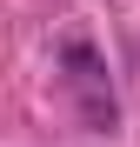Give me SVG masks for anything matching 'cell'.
I'll list each match as a JSON object with an SVG mask.
<instances>
[{"mask_svg": "<svg viewBox=\"0 0 140 147\" xmlns=\"http://www.w3.org/2000/svg\"><path fill=\"white\" fill-rule=\"evenodd\" d=\"M60 80H67V100H74L80 127L87 134H113L120 127V100H113V80H107V60L87 34H67L60 40Z\"/></svg>", "mask_w": 140, "mask_h": 147, "instance_id": "1", "label": "cell"}]
</instances>
